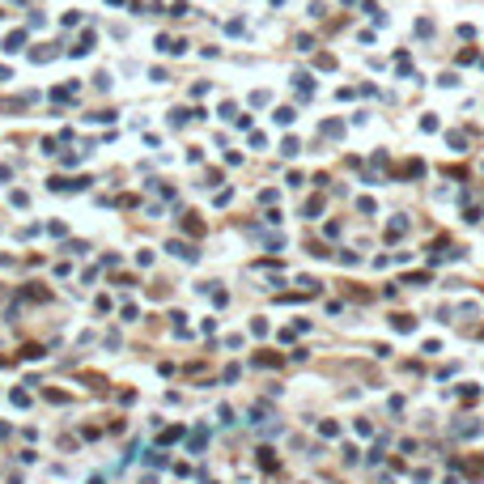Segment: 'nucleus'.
<instances>
[{"mask_svg": "<svg viewBox=\"0 0 484 484\" xmlns=\"http://www.w3.org/2000/svg\"><path fill=\"white\" fill-rule=\"evenodd\" d=\"M94 51V34H81V42L73 47V55H89Z\"/></svg>", "mask_w": 484, "mask_h": 484, "instance_id": "f257e3e1", "label": "nucleus"}, {"mask_svg": "<svg viewBox=\"0 0 484 484\" xmlns=\"http://www.w3.org/2000/svg\"><path fill=\"white\" fill-rule=\"evenodd\" d=\"M170 251H174V255H179V259H196V251H191V246H187V242H170Z\"/></svg>", "mask_w": 484, "mask_h": 484, "instance_id": "f03ea898", "label": "nucleus"}, {"mask_svg": "<svg viewBox=\"0 0 484 484\" xmlns=\"http://www.w3.org/2000/svg\"><path fill=\"white\" fill-rule=\"evenodd\" d=\"M21 42H26V34H21V30H17V34H9V39H4V51L13 55V51H17V47H21Z\"/></svg>", "mask_w": 484, "mask_h": 484, "instance_id": "7ed1b4c3", "label": "nucleus"}]
</instances>
